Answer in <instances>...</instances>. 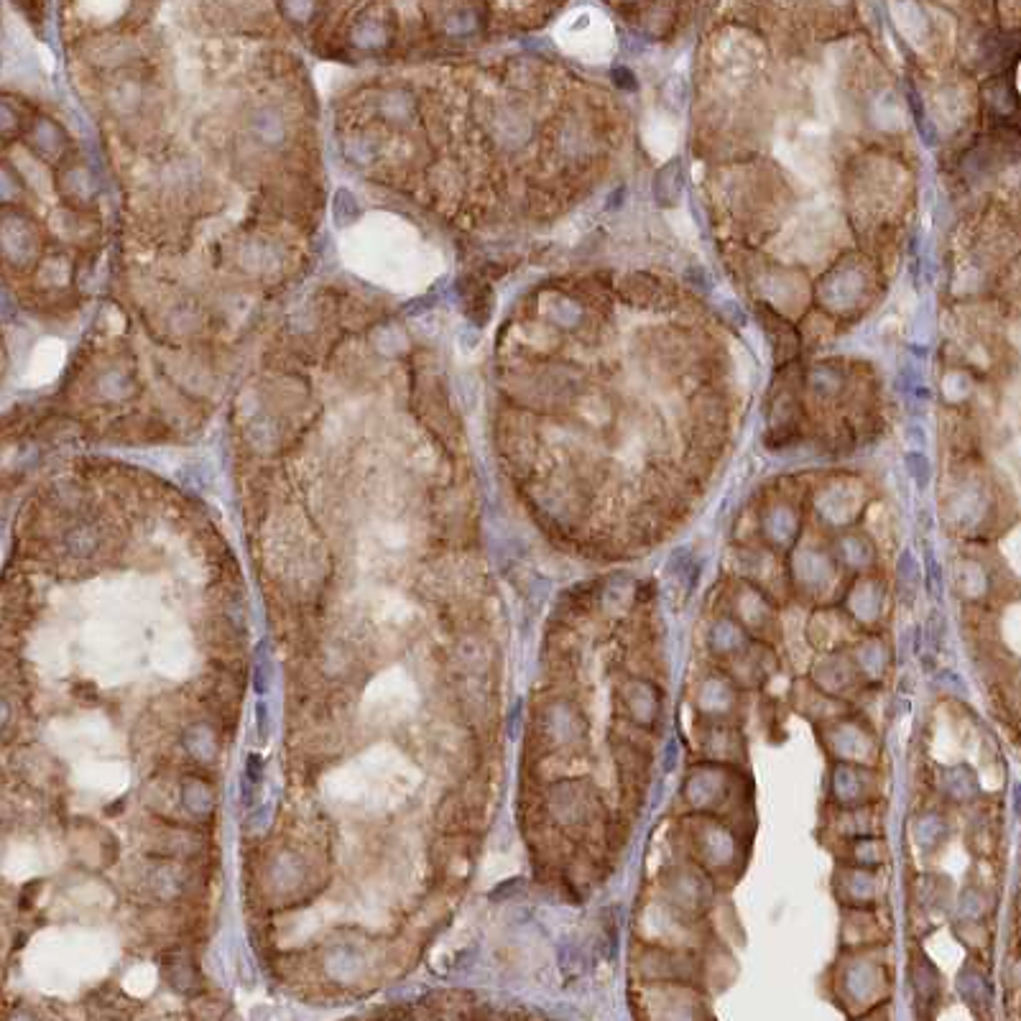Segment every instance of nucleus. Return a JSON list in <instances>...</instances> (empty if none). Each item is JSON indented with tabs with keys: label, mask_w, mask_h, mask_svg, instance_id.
<instances>
[{
	"label": "nucleus",
	"mask_w": 1021,
	"mask_h": 1021,
	"mask_svg": "<svg viewBox=\"0 0 1021 1021\" xmlns=\"http://www.w3.org/2000/svg\"><path fill=\"white\" fill-rule=\"evenodd\" d=\"M682 840H685L687 861L700 866L713 879H731L738 876L743 866V838L741 830L725 817L695 815L682 822Z\"/></svg>",
	"instance_id": "obj_1"
},
{
	"label": "nucleus",
	"mask_w": 1021,
	"mask_h": 1021,
	"mask_svg": "<svg viewBox=\"0 0 1021 1021\" xmlns=\"http://www.w3.org/2000/svg\"><path fill=\"white\" fill-rule=\"evenodd\" d=\"M833 991L838 996V1004L856 1019L868 1011L881 1009L891 993L889 963L876 955V947L848 950L835 968Z\"/></svg>",
	"instance_id": "obj_2"
},
{
	"label": "nucleus",
	"mask_w": 1021,
	"mask_h": 1021,
	"mask_svg": "<svg viewBox=\"0 0 1021 1021\" xmlns=\"http://www.w3.org/2000/svg\"><path fill=\"white\" fill-rule=\"evenodd\" d=\"M679 797L695 815H731L741 812V774L731 764L697 761L682 779Z\"/></svg>",
	"instance_id": "obj_3"
},
{
	"label": "nucleus",
	"mask_w": 1021,
	"mask_h": 1021,
	"mask_svg": "<svg viewBox=\"0 0 1021 1021\" xmlns=\"http://www.w3.org/2000/svg\"><path fill=\"white\" fill-rule=\"evenodd\" d=\"M820 743L833 764H858L879 769L881 741L873 725L861 715H840L820 725Z\"/></svg>",
	"instance_id": "obj_4"
},
{
	"label": "nucleus",
	"mask_w": 1021,
	"mask_h": 1021,
	"mask_svg": "<svg viewBox=\"0 0 1021 1021\" xmlns=\"http://www.w3.org/2000/svg\"><path fill=\"white\" fill-rule=\"evenodd\" d=\"M659 899L679 917L700 922L713 909L715 881L695 863H677L659 876Z\"/></svg>",
	"instance_id": "obj_5"
},
{
	"label": "nucleus",
	"mask_w": 1021,
	"mask_h": 1021,
	"mask_svg": "<svg viewBox=\"0 0 1021 1021\" xmlns=\"http://www.w3.org/2000/svg\"><path fill=\"white\" fill-rule=\"evenodd\" d=\"M634 965L641 981L649 986H695L705 970L702 958L692 953L690 947L654 945V942H641Z\"/></svg>",
	"instance_id": "obj_6"
},
{
	"label": "nucleus",
	"mask_w": 1021,
	"mask_h": 1021,
	"mask_svg": "<svg viewBox=\"0 0 1021 1021\" xmlns=\"http://www.w3.org/2000/svg\"><path fill=\"white\" fill-rule=\"evenodd\" d=\"M537 743L547 751H575L588 738V718L577 702L570 697H552L544 700L534 720Z\"/></svg>",
	"instance_id": "obj_7"
},
{
	"label": "nucleus",
	"mask_w": 1021,
	"mask_h": 1021,
	"mask_svg": "<svg viewBox=\"0 0 1021 1021\" xmlns=\"http://www.w3.org/2000/svg\"><path fill=\"white\" fill-rule=\"evenodd\" d=\"M741 690L723 667L708 669L692 687V708L700 723H736L741 710Z\"/></svg>",
	"instance_id": "obj_8"
},
{
	"label": "nucleus",
	"mask_w": 1021,
	"mask_h": 1021,
	"mask_svg": "<svg viewBox=\"0 0 1021 1021\" xmlns=\"http://www.w3.org/2000/svg\"><path fill=\"white\" fill-rule=\"evenodd\" d=\"M828 802L835 810L881 805V771L873 766L833 764L828 774Z\"/></svg>",
	"instance_id": "obj_9"
},
{
	"label": "nucleus",
	"mask_w": 1021,
	"mask_h": 1021,
	"mask_svg": "<svg viewBox=\"0 0 1021 1021\" xmlns=\"http://www.w3.org/2000/svg\"><path fill=\"white\" fill-rule=\"evenodd\" d=\"M616 702L631 728L654 731L664 715V690L659 682L644 674L623 677L616 685Z\"/></svg>",
	"instance_id": "obj_10"
},
{
	"label": "nucleus",
	"mask_w": 1021,
	"mask_h": 1021,
	"mask_svg": "<svg viewBox=\"0 0 1021 1021\" xmlns=\"http://www.w3.org/2000/svg\"><path fill=\"white\" fill-rule=\"evenodd\" d=\"M833 889L845 909H873L884 899V876L881 868H863L853 863H840L835 868Z\"/></svg>",
	"instance_id": "obj_11"
},
{
	"label": "nucleus",
	"mask_w": 1021,
	"mask_h": 1021,
	"mask_svg": "<svg viewBox=\"0 0 1021 1021\" xmlns=\"http://www.w3.org/2000/svg\"><path fill=\"white\" fill-rule=\"evenodd\" d=\"M644 1006V1021H713L692 986H654Z\"/></svg>",
	"instance_id": "obj_12"
},
{
	"label": "nucleus",
	"mask_w": 1021,
	"mask_h": 1021,
	"mask_svg": "<svg viewBox=\"0 0 1021 1021\" xmlns=\"http://www.w3.org/2000/svg\"><path fill=\"white\" fill-rule=\"evenodd\" d=\"M810 682L828 697H835V700H845L850 692H856L858 687L863 685L861 677H858L856 664H853V659L848 656V651H830V654H822L820 659L812 664Z\"/></svg>",
	"instance_id": "obj_13"
},
{
	"label": "nucleus",
	"mask_w": 1021,
	"mask_h": 1021,
	"mask_svg": "<svg viewBox=\"0 0 1021 1021\" xmlns=\"http://www.w3.org/2000/svg\"><path fill=\"white\" fill-rule=\"evenodd\" d=\"M697 748L702 753V761H715V764H731L738 766L746 756V738L736 723H700L697 720Z\"/></svg>",
	"instance_id": "obj_14"
},
{
	"label": "nucleus",
	"mask_w": 1021,
	"mask_h": 1021,
	"mask_svg": "<svg viewBox=\"0 0 1021 1021\" xmlns=\"http://www.w3.org/2000/svg\"><path fill=\"white\" fill-rule=\"evenodd\" d=\"M845 651L856 664L863 685H881L894 667V649L881 634H861Z\"/></svg>",
	"instance_id": "obj_15"
},
{
	"label": "nucleus",
	"mask_w": 1021,
	"mask_h": 1021,
	"mask_svg": "<svg viewBox=\"0 0 1021 1021\" xmlns=\"http://www.w3.org/2000/svg\"><path fill=\"white\" fill-rule=\"evenodd\" d=\"M753 641L756 639H751V634H748L746 628H743L736 618L720 616L710 623L708 634H705V649H708V654L713 656L715 662L723 664L725 669L731 667L736 659H741V656L751 649Z\"/></svg>",
	"instance_id": "obj_16"
},
{
	"label": "nucleus",
	"mask_w": 1021,
	"mask_h": 1021,
	"mask_svg": "<svg viewBox=\"0 0 1021 1021\" xmlns=\"http://www.w3.org/2000/svg\"><path fill=\"white\" fill-rule=\"evenodd\" d=\"M879 907L873 909H845L843 937L848 950H863V947H879L884 940Z\"/></svg>",
	"instance_id": "obj_17"
},
{
	"label": "nucleus",
	"mask_w": 1021,
	"mask_h": 1021,
	"mask_svg": "<svg viewBox=\"0 0 1021 1021\" xmlns=\"http://www.w3.org/2000/svg\"><path fill=\"white\" fill-rule=\"evenodd\" d=\"M843 848H845L843 863H853V866L884 868L886 861H889L886 840L879 838V835H863V838L843 840Z\"/></svg>",
	"instance_id": "obj_18"
},
{
	"label": "nucleus",
	"mask_w": 1021,
	"mask_h": 1021,
	"mask_svg": "<svg viewBox=\"0 0 1021 1021\" xmlns=\"http://www.w3.org/2000/svg\"><path fill=\"white\" fill-rule=\"evenodd\" d=\"M947 838V820L937 810H922L912 822V840L922 853H935Z\"/></svg>",
	"instance_id": "obj_19"
},
{
	"label": "nucleus",
	"mask_w": 1021,
	"mask_h": 1021,
	"mask_svg": "<svg viewBox=\"0 0 1021 1021\" xmlns=\"http://www.w3.org/2000/svg\"><path fill=\"white\" fill-rule=\"evenodd\" d=\"M940 792L942 797L955 802V805H965V802L978 792L976 774H973V769L965 764L947 766L940 774Z\"/></svg>",
	"instance_id": "obj_20"
},
{
	"label": "nucleus",
	"mask_w": 1021,
	"mask_h": 1021,
	"mask_svg": "<svg viewBox=\"0 0 1021 1021\" xmlns=\"http://www.w3.org/2000/svg\"><path fill=\"white\" fill-rule=\"evenodd\" d=\"M912 983L917 999L925 1001L927 1006L940 999V973L925 955L912 958Z\"/></svg>",
	"instance_id": "obj_21"
},
{
	"label": "nucleus",
	"mask_w": 1021,
	"mask_h": 1021,
	"mask_svg": "<svg viewBox=\"0 0 1021 1021\" xmlns=\"http://www.w3.org/2000/svg\"><path fill=\"white\" fill-rule=\"evenodd\" d=\"M907 468H909V475L914 478V483L919 485V488H925L927 483H930V460H927L922 452H907Z\"/></svg>",
	"instance_id": "obj_22"
},
{
	"label": "nucleus",
	"mask_w": 1021,
	"mask_h": 1021,
	"mask_svg": "<svg viewBox=\"0 0 1021 1021\" xmlns=\"http://www.w3.org/2000/svg\"><path fill=\"white\" fill-rule=\"evenodd\" d=\"M856 1021H889V1016H886L884 1009H873V1011H868V1014L858 1016Z\"/></svg>",
	"instance_id": "obj_23"
}]
</instances>
